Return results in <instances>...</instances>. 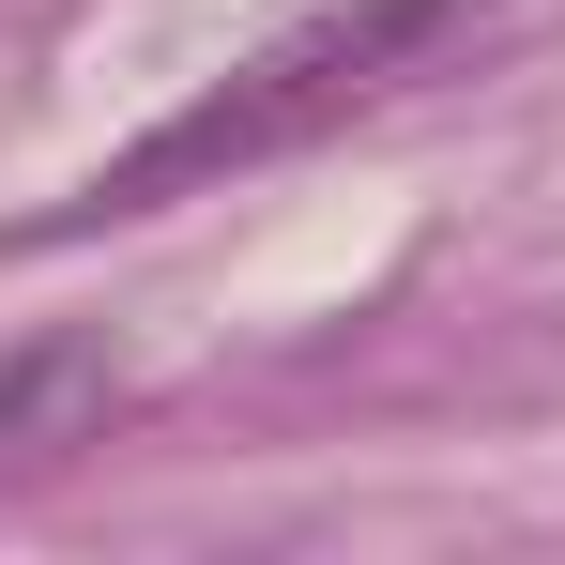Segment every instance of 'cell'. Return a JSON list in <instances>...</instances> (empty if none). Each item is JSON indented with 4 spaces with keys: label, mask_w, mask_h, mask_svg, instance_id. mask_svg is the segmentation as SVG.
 <instances>
[{
    "label": "cell",
    "mask_w": 565,
    "mask_h": 565,
    "mask_svg": "<svg viewBox=\"0 0 565 565\" xmlns=\"http://www.w3.org/2000/svg\"><path fill=\"white\" fill-rule=\"evenodd\" d=\"M93 413H107V352L93 337H46V352L0 367V459H46V444H77Z\"/></svg>",
    "instance_id": "2"
},
{
    "label": "cell",
    "mask_w": 565,
    "mask_h": 565,
    "mask_svg": "<svg viewBox=\"0 0 565 565\" xmlns=\"http://www.w3.org/2000/svg\"><path fill=\"white\" fill-rule=\"evenodd\" d=\"M459 15H473V0H352V15H306L290 46H260V62L230 77V93H199L184 122H153L138 153H107L93 184H77V214H62V230H93V214H153V199L214 184V169H260V153H290V138L352 122V107H367L397 62H428Z\"/></svg>",
    "instance_id": "1"
}]
</instances>
